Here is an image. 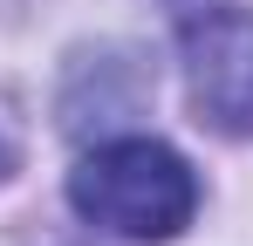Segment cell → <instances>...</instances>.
Listing matches in <instances>:
<instances>
[{
  "label": "cell",
  "mask_w": 253,
  "mask_h": 246,
  "mask_svg": "<svg viewBox=\"0 0 253 246\" xmlns=\"http://www.w3.org/2000/svg\"><path fill=\"white\" fill-rule=\"evenodd\" d=\"M69 205L110 240H178L199 212V178L158 137H110L69 171Z\"/></svg>",
  "instance_id": "6da1fadb"
},
{
  "label": "cell",
  "mask_w": 253,
  "mask_h": 246,
  "mask_svg": "<svg viewBox=\"0 0 253 246\" xmlns=\"http://www.w3.org/2000/svg\"><path fill=\"white\" fill-rule=\"evenodd\" d=\"M185 82L192 110L219 137H253V14L247 7H199L185 28Z\"/></svg>",
  "instance_id": "7a4b0ae2"
},
{
  "label": "cell",
  "mask_w": 253,
  "mask_h": 246,
  "mask_svg": "<svg viewBox=\"0 0 253 246\" xmlns=\"http://www.w3.org/2000/svg\"><path fill=\"white\" fill-rule=\"evenodd\" d=\"M35 246H96V240H83V233H42Z\"/></svg>",
  "instance_id": "3957f363"
},
{
  "label": "cell",
  "mask_w": 253,
  "mask_h": 246,
  "mask_svg": "<svg viewBox=\"0 0 253 246\" xmlns=\"http://www.w3.org/2000/svg\"><path fill=\"white\" fill-rule=\"evenodd\" d=\"M7 171H14V151H7V144H0V178H7Z\"/></svg>",
  "instance_id": "277c9868"
}]
</instances>
